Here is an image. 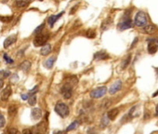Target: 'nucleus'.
Returning a JSON list of instances; mask_svg holds the SVG:
<instances>
[{
	"label": "nucleus",
	"instance_id": "cd10ccee",
	"mask_svg": "<svg viewBox=\"0 0 158 134\" xmlns=\"http://www.w3.org/2000/svg\"><path fill=\"white\" fill-rule=\"evenodd\" d=\"M86 36H88L89 38H94V37L96 36V33H95L92 29H89L86 33Z\"/></svg>",
	"mask_w": 158,
	"mask_h": 134
},
{
	"label": "nucleus",
	"instance_id": "4468645a",
	"mask_svg": "<svg viewBox=\"0 0 158 134\" xmlns=\"http://www.w3.org/2000/svg\"><path fill=\"white\" fill-rule=\"evenodd\" d=\"M11 89H10V86H7L5 90H4L2 91V93H1V99L3 100H7V99H9L10 97V95H11Z\"/></svg>",
	"mask_w": 158,
	"mask_h": 134
},
{
	"label": "nucleus",
	"instance_id": "393cba45",
	"mask_svg": "<svg viewBox=\"0 0 158 134\" xmlns=\"http://www.w3.org/2000/svg\"><path fill=\"white\" fill-rule=\"evenodd\" d=\"M13 19V17L12 16H0V21H1L2 23H10V21Z\"/></svg>",
	"mask_w": 158,
	"mask_h": 134
},
{
	"label": "nucleus",
	"instance_id": "5701e85b",
	"mask_svg": "<svg viewBox=\"0 0 158 134\" xmlns=\"http://www.w3.org/2000/svg\"><path fill=\"white\" fill-rule=\"evenodd\" d=\"M78 126H79V121L78 120L74 121L72 124H70L68 126V128L66 129V131H73V129H76L78 127Z\"/></svg>",
	"mask_w": 158,
	"mask_h": 134
},
{
	"label": "nucleus",
	"instance_id": "2f4dec72",
	"mask_svg": "<svg viewBox=\"0 0 158 134\" xmlns=\"http://www.w3.org/2000/svg\"><path fill=\"white\" fill-rule=\"evenodd\" d=\"M44 27H45V23H42V24H40L39 25V26L38 27H36L35 28V34H39L41 31H42L43 30V29H44Z\"/></svg>",
	"mask_w": 158,
	"mask_h": 134
},
{
	"label": "nucleus",
	"instance_id": "7ed1b4c3",
	"mask_svg": "<svg viewBox=\"0 0 158 134\" xmlns=\"http://www.w3.org/2000/svg\"><path fill=\"white\" fill-rule=\"evenodd\" d=\"M48 38L49 36L48 34H38L34 39V46L35 47H42V46H45Z\"/></svg>",
	"mask_w": 158,
	"mask_h": 134
},
{
	"label": "nucleus",
	"instance_id": "9b49d317",
	"mask_svg": "<svg viewBox=\"0 0 158 134\" xmlns=\"http://www.w3.org/2000/svg\"><path fill=\"white\" fill-rule=\"evenodd\" d=\"M31 117L34 120H39L42 117V111L39 108H34L32 109L31 112Z\"/></svg>",
	"mask_w": 158,
	"mask_h": 134
},
{
	"label": "nucleus",
	"instance_id": "6ab92c4d",
	"mask_svg": "<svg viewBox=\"0 0 158 134\" xmlns=\"http://www.w3.org/2000/svg\"><path fill=\"white\" fill-rule=\"evenodd\" d=\"M130 62H131V55H130V54H128V55L122 61V64H121L122 69H126L127 67L129 65Z\"/></svg>",
	"mask_w": 158,
	"mask_h": 134
},
{
	"label": "nucleus",
	"instance_id": "2eb2a0df",
	"mask_svg": "<svg viewBox=\"0 0 158 134\" xmlns=\"http://www.w3.org/2000/svg\"><path fill=\"white\" fill-rule=\"evenodd\" d=\"M50 52H51V45L50 44H46L45 46H43L42 49H41V50H40L41 55H43V56H47Z\"/></svg>",
	"mask_w": 158,
	"mask_h": 134
},
{
	"label": "nucleus",
	"instance_id": "4be33fe9",
	"mask_svg": "<svg viewBox=\"0 0 158 134\" xmlns=\"http://www.w3.org/2000/svg\"><path fill=\"white\" fill-rule=\"evenodd\" d=\"M110 122V119H109V117L107 116V115H104L102 116V118H101V128H104V127H107L108 124H109Z\"/></svg>",
	"mask_w": 158,
	"mask_h": 134
},
{
	"label": "nucleus",
	"instance_id": "c85d7f7f",
	"mask_svg": "<svg viewBox=\"0 0 158 134\" xmlns=\"http://www.w3.org/2000/svg\"><path fill=\"white\" fill-rule=\"evenodd\" d=\"M6 134H20V131H18L17 129L15 128H9L7 129V132Z\"/></svg>",
	"mask_w": 158,
	"mask_h": 134
},
{
	"label": "nucleus",
	"instance_id": "f704fd0d",
	"mask_svg": "<svg viewBox=\"0 0 158 134\" xmlns=\"http://www.w3.org/2000/svg\"><path fill=\"white\" fill-rule=\"evenodd\" d=\"M22 100H27V99H29V96H28V94H22Z\"/></svg>",
	"mask_w": 158,
	"mask_h": 134
},
{
	"label": "nucleus",
	"instance_id": "a878e982",
	"mask_svg": "<svg viewBox=\"0 0 158 134\" xmlns=\"http://www.w3.org/2000/svg\"><path fill=\"white\" fill-rule=\"evenodd\" d=\"M10 75V72L9 70H1L0 71V78H7Z\"/></svg>",
	"mask_w": 158,
	"mask_h": 134
},
{
	"label": "nucleus",
	"instance_id": "c9c22d12",
	"mask_svg": "<svg viewBox=\"0 0 158 134\" xmlns=\"http://www.w3.org/2000/svg\"><path fill=\"white\" fill-rule=\"evenodd\" d=\"M137 41H138V37H136V38H135V40L134 41H133V43H132V45H131V49L133 48V47H134V46H135V44L137 43Z\"/></svg>",
	"mask_w": 158,
	"mask_h": 134
},
{
	"label": "nucleus",
	"instance_id": "4c0bfd02",
	"mask_svg": "<svg viewBox=\"0 0 158 134\" xmlns=\"http://www.w3.org/2000/svg\"><path fill=\"white\" fill-rule=\"evenodd\" d=\"M3 86H4V82H3L2 79L0 78V89H1V88H3Z\"/></svg>",
	"mask_w": 158,
	"mask_h": 134
},
{
	"label": "nucleus",
	"instance_id": "f03ea898",
	"mask_svg": "<svg viewBox=\"0 0 158 134\" xmlns=\"http://www.w3.org/2000/svg\"><path fill=\"white\" fill-rule=\"evenodd\" d=\"M55 112L60 116L63 117V118L66 116H68L69 113H70L68 105L64 103H58L55 105Z\"/></svg>",
	"mask_w": 158,
	"mask_h": 134
},
{
	"label": "nucleus",
	"instance_id": "9d476101",
	"mask_svg": "<svg viewBox=\"0 0 158 134\" xmlns=\"http://www.w3.org/2000/svg\"><path fill=\"white\" fill-rule=\"evenodd\" d=\"M93 57H94V60H96V61H102V60H105V59H108L110 56L108 55L106 51L101 50V51H97L94 54Z\"/></svg>",
	"mask_w": 158,
	"mask_h": 134
},
{
	"label": "nucleus",
	"instance_id": "a211bd4d",
	"mask_svg": "<svg viewBox=\"0 0 158 134\" xmlns=\"http://www.w3.org/2000/svg\"><path fill=\"white\" fill-rule=\"evenodd\" d=\"M55 61H56V57H50L48 58L47 61L45 62V66L47 67L48 69H51L54 64H55Z\"/></svg>",
	"mask_w": 158,
	"mask_h": 134
},
{
	"label": "nucleus",
	"instance_id": "dca6fc26",
	"mask_svg": "<svg viewBox=\"0 0 158 134\" xmlns=\"http://www.w3.org/2000/svg\"><path fill=\"white\" fill-rule=\"evenodd\" d=\"M107 116L109 117L110 120H114L116 116L118 115V109L117 108H114V109H111L109 112H107Z\"/></svg>",
	"mask_w": 158,
	"mask_h": 134
},
{
	"label": "nucleus",
	"instance_id": "79ce46f5",
	"mask_svg": "<svg viewBox=\"0 0 158 134\" xmlns=\"http://www.w3.org/2000/svg\"><path fill=\"white\" fill-rule=\"evenodd\" d=\"M38 1H43V0H38Z\"/></svg>",
	"mask_w": 158,
	"mask_h": 134
},
{
	"label": "nucleus",
	"instance_id": "aec40b11",
	"mask_svg": "<svg viewBox=\"0 0 158 134\" xmlns=\"http://www.w3.org/2000/svg\"><path fill=\"white\" fill-rule=\"evenodd\" d=\"M157 49H158V47L155 43H149L148 44L147 49H148V52L150 54H155L157 51Z\"/></svg>",
	"mask_w": 158,
	"mask_h": 134
},
{
	"label": "nucleus",
	"instance_id": "7c9ffc66",
	"mask_svg": "<svg viewBox=\"0 0 158 134\" xmlns=\"http://www.w3.org/2000/svg\"><path fill=\"white\" fill-rule=\"evenodd\" d=\"M6 124V119L2 114H0V128H3Z\"/></svg>",
	"mask_w": 158,
	"mask_h": 134
},
{
	"label": "nucleus",
	"instance_id": "423d86ee",
	"mask_svg": "<svg viewBox=\"0 0 158 134\" xmlns=\"http://www.w3.org/2000/svg\"><path fill=\"white\" fill-rule=\"evenodd\" d=\"M133 24L134 23H132L130 18H124L123 17V21L117 24V28L120 31H125V30H127V29H129V28H132Z\"/></svg>",
	"mask_w": 158,
	"mask_h": 134
},
{
	"label": "nucleus",
	"instance_id": "58836bf2",
	"mask_svg": "<svg viewBox=\"0 0 158 134\" xmlns=\"http://www.w3.org/2000/svg\"><path fill=\"white\" fill-rule=\"evenodd\" d=\"M155 116H158V104H157L156 107H155Z\"/></svg>",
	"mask_w": 158,
	"mask_h": 134
},
{
	"label": "nucleus",
	"instance_id": "ea45409f",
	"mask_svg": "<svg viewBox=\"0 0 158 134\" xmlns=\"http://www.w3.org/2000/svg\"><path fill=\"white\" fill-rule=\"evenodd\" d=\"M151 134H158V131H153V132H152Z\"/></svg>",
	"mask_w": 158,
	"mask_h": 134
},
{
	"label": "nucleus",
	"instance_id": "0eeeda50",
	"mask_svg": "<svg viewBox=\"0 0 158 134\" xmlns=\"http://www.w3.org/2000/svg\"><path fill=\"white\" fill-rule=\"evenodd\" d=\"M121 89H122V81L117 80L111 86L110 90H109V93L110 94H115V93H117Z\"/></svg>",
	"mask_w": 158,
	"mask_h": 134
},
{
	"label": "nucleus",
	"instance_id": "c756f323",
	"mask_svg": "<svg viewBox=\"0 0 158 134\" xmlns=\"http://www.w3.org/2000/svg\"><path fill=\"white\" fill-rule=\"evenodd\" d=\"M3 57H4V60L6 61L7 64H13V60H12L10 57H9V55H7V54L5 53L3 55Z\"/></svg>",
	"mask_w": 158,
	"mask_h": 134
},
{
	"label": "nucleus",
	"instance_id": "a19ab883",
	"mask_svg": "<svg viewBox=\"0 0 158 134\" xmlns=\"http://www.w3.org/2000/svg\"><path fill=\"white\" fill-rule=\"evenodd\" d=\"M156 45H157V47H158V40H157V42H156Z\"/></svg>",
	"mask_w": 158,
	"mask_h": 134
},
{
	"label": "nucleus",
	"instance_id": "473e14b6",
	"mask_svg": "<svg viewBox=\"0 0 158 134\" xmlns=\"http://www.w3.org/2000/svg\"><path fill=\"white\" fill-rule=\"evenodd\" d=\"M37 90H38V86H35L32 90L29 91V95H30V96H31V95H35V92H36Z\"/></svg>",
	"mask_w": 158,
	"mask_h": 134
},
{
	"label": "nucleus",
	"instance_id": "b1692460",
	"mask_svg": "<svg viewBox=\"0 0 158 134\" xmlns=\"http://www.w3.org/2000/svg\"><path fill=\"white\" fill-rule=\"evenodd\" d=\"M16 114H17V107L14 104H12V105L9 107V115L10 116H14Z\"/></svg>",
	"mask_w": 158,
	"mask_h": 134
},
{
	"label": "nucleus",
	"instance_id": "39448f33",
	"mask_svg": "<svg viewBox=\"0 0 158 134\" xmlns=\"http://www.w3.org/2000/svg\"><path fill=\"white\" fill-rule=\"evenodd\" d=\"M106 92H107L106 87H99L90 92V97L93 99H99L103 97L106 94Z\"/></svg>",
	"mask_w": 158,
	"mask_h": 134
},
{
	"label": "nucleus",
	"instance_id": "37998d69",
	"mask_svg": "<svg viewBox=\"0 0 158 134\" xmlns=\"http://www.w3.org/2000/svg\"><path fill=\"white\" fill-rule=\"evenodd\" d=\"M157 71H158V69H157Z\"/></svg>",
	"mask_w": 158,
	"mask_h": 134
},
{
	"label": "nucleus",
	"instance_id": "6e6552de",
	"mask_svg": "<svg viewBox=\"0 0 158 134\" xmlns=\"http://www.w3.org/2000/svg\"><path fill=\"white\" fill-rule=\"evenodd\" d=\"M63 14H64V11H61V12H60V13H59V14H57V15H51V16H49V17H48V23L49 24V26H50V27H53V25L55 24V23H56L57 21L59 20Z\"/></svg>",
	"mask_w": 158,
	"mask_h": 134
},
{
	"label": "nucleus",
	"instance_id": "f8f14e48",
	"mask_svg": "<svg viewBox=\"0 0 158 134\" xmlns=\"http://www.w3.org/2000/svg\"><path fill=\"white\" fill-rule=\"evenodd\" d=\"M113 18L112 17H107L105 20H103V22L101 23V31H105L107 30L108 28L111 26L112 23H113Z\"/></svg>",
	"mask_w": 158,
	"mask_h": 134
},
{
	"label": "nucleus",
	"instance_id": "e433bc0d",
	"mask_svg": "<svg viewBox=\"0 0 158 134\" xmlns=\"http://www.w3.org/2000/svg\"><path fill=\"white\" fill-rule=\"evenodd\" d=\"M54 134H64V131H57L54 132Z\"/></svg>",
	"mask_w": 158,
	"mask_h": 134
},
{
	"label": "nucleus",
	"instance_id": "f257e3e1",
	"mask_svg": "<svg viewBox=\"0 0 158 134\" xmlns=\"http://www.w3.org/2000/svg\"><path fill=\"white\" fill-rule=\"evenodd\" d=\"M133 23H134L137 27H145L148 24V19H147V15L145 12L143 11H138L135 15L134 21H133Z\"/></svg>",
	"mask_w": 158,
	"mask_h": 134
},
{
	"label": "nucleus",
	"instance_id": "412c9836",
	"mask_svg": "<svg viewBox=\"0 0 158 134\" xmlns=\"http://www.w3.org/2000/svg\"><path fill=\"white\" fill-rule=\"evenodd\" d=\"M31 0H16V6L18 8H24L26 7L27 5H29V3H30Z\"/></svg>",
	"mask_w": 158,
	"mask_h": 134
},
{
	"label": "nucleus",
	"instance_id": "f3484780",
	"mask_svg": "<svg viewBox=\"0 0 158 134\" xmlns=\"http://www.w3.org/2000/svg\"><path fill=\"white\" fill-rule=\"evenodd\" d=\"M31 68V62L29 61H24L22 64H20V69L22 70L23 72H28Z\"/></svg>",
	"mask_w": 158,
	"mask_h": 134
},
{
	"label": "nucleus",
	"instance_id": "20e7f679",
	"mask_svg": "<svg viewBox=\"0 0 158 134\" xmlns=\"http://www.w3.org/2000/svg\"><path fill=\"white\" fill-rule=\"evenodd\" d=\"M73 88L74 86L72 84H70L68 82H66L61 89V93L63 96L64 99H70L73 95Z\"/></svg>",
	"mask_w": 158,
	"mask_h": 134
},
{
	"label": "nucleus",
	"instance_id": "72a5a7b5",
	"mask_svg": "<svg viewBox=\"0 0 158 134\" xmlns=\"http://www.w3.org/2000/svg\"><path fill=\"white\" fill-rule=\"evenodd\" d=\"M22 134H33V132H32L31 129H23Z\"/></svg>",
	"mask_w": 158,
	"mask_h": 134
},
{
	"label": "nucleus",
	"instance_id": "ddd939ff",
	"mask_svg": "<svg viewBox=\"0 0 158 134\" xmlns=\"http://www.w3.org/2000/svg\"><path fill=\"white\" fill-rule=\"evenodd\" d=\"M157 31V28L155 25L153 24H147L146 26L143 27V32L145 34H148V35H153V34H155V32Z\"/></svg>",
	"mask_w": 158,
	"mask_h": 134
},
{
	"label": "nucleus",
	"instance_id": "bb28decb",
	"mask_svg": "<svg viewBox=\"0 0 158 134\" xmlns=\"http://www.w3.org/2000/svg\"><path fill=\"white\" fill-rule=\"evenodd\" d=\"M28 103L30 105H35V104L36 103V96L35 95H31L30 97H29L28 99Z\"/></svg>",
	"mask_w": 158,
	"mask_h": 134
},
{
	"label": "nucleus",
	"instance_id": "1a4fd4ad",
	"mask_svg": "<svg viewBox=\"0 0 158 134\" xmlns=\"http://www.w3.org/2000/svg\"><path fill=\"white\" fill-rule=\"evenodd\" d=\"M17 41V36H16V35H13V36H10L9 37H7V38L5 39V41H4V48L7 49L9 48L10 46H11L12 44H14L15 42Z\"/></svg>",
	"mask_w": 158,
	"mask_h": 134
}]
</instances>
